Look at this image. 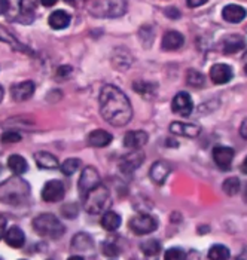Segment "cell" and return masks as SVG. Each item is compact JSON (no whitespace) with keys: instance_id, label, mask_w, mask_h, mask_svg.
<instances>
[{"instance_id":"8d00e7d4","label":"cell","mask_w":247,"mask_h":260,"mask_svg":"<svg viewBox=\"0 0 247 260\" xmlns=\"http://www.w3.org/2000/svg\"><path fill=\"white\" fill-rule=\"evenodd\" d=\"M70 73H72V67L70 66H61L58 70H57V76H70Z\"/></svg>"},{"instance_id":"d4e9b609","label":"cell","mask_w":247,"mask_h":260,"mask_svg":"<svg viewBox=\"0 0 247 260\" xmlns=\"http://www.w3.org/2000/svg\"><path fill=\"white\" fill-rule=\"evenodd\" d=\"M100 223H102L104 231H107V232H115V231L119 229V226H121V223H122V219H121V216H119L118 213H115V211H106V213H103V216H102Z\"/></svg>"},{"instance_id":"7a4b0ae2","label":"cell","mask_w":247,"mask_h":260,"mask_svg":"<svg viewBox=\"0 0 247 260\" xmlns=\"http://www.w3.org/2000/svg\"><path fill=\"white\" fill-rule=\"evenodd\" d=\"M30 195V186L18 177L2 183V201L9 205H22Z\"/></svg>"},{"instance_id":"4fadbf2b","label":"cell","mask_w":247,"mask_h":260,"mask_svg":"<svg viewBox=\"0 0 247 260\" xmlns=\"http://www.w3.org/2000/svg\"><path fill=\"white\" fill-rule=\"evenodd\" d=\"M35 82L32 80H24V82H18L11 88V95L15 101H25L28 100L33 94H35Z\"/></svg>"},{"instance_id":"5bb4252c","label":"cell","mask_w":247,"mask_h":260,"mask_svg":"<svg viewBox=\"0 0 247 260\" xmlns=\"http://www.w3.org/2000/svg\"><path fill=\"white\" fill-rule=\"evenodd\" d=\"M170 131L176 136L194 139L201 134V126H198L195 123H186V122H173L170 125Z\"/></svg>"},{"instance_id":"83f0119b","label":"cell","mask_w":247,"mask_h":260,"mask_svg":"<svg viewBox=\"0 0 247 260\" xmlns=\"http://www.w3.org/2000/svg\"><path fill=\"white\" fill-rule=\"evenodd\" d=\"M208 259L213 260H227L231 257V253L228 250V247L225 245H221V244H216L213 245L210 250H208Z\"/></svg>"},{"instance_id":"4316f807","label":"cell","mask_w":247,"mask_h":260,"mask_svg":"<svg viewBox=\"0 0 247 260\" xmlns=\"http://www.w3.org/2000/svg\"><path fill=\"white\" fill-rule=\"evenodd\" d=\"M8 167L9 170L15 174V176H22L24 173H27L28 170V164L20 155H11L8 159Z\"/></svg>"},{"instance_id":"8fae6325","label":"cell","mask_w":247,"mask_h":260,"mask_svg":"<svg viewBox=\"0 0 247 260\" xmlns=\"http://www.w3.org/2000/svg\"><path fill=\"white\" fill-rule=\"evenodd\" d=\"M64 193H66V189H64V184L60 180H51L48 181L43 189H42V200L45 202H60L64 198Z\"/></svg>"},{"instance_id":"52a82bcc","label":"cell","mask_w":247,"mask_h":260,"mask_svg":"<svg viewBox=\"0 0 247 260\" xmlns=\"http://www.w3.org/2000/svg\"><path fill=\"white\" fill-rule=\"evenodd\" d=\"M102 184V179L99 171L94 167H85L79 180V195L81 198H85L88 195V192H91L94 187Z\"/></svg>"},{"instance_id":"d6986e66","label":"cell","mask_w":247,"mask_h":260,"mask_svg":"<svg viewBox=\"0 0 247 260\" xmlns=\"http://www.w3.org/2000/svg\"><path fill=\"white\" fill-rule=\"evenodd\" d=\"M70 21H72L70 14H69L67 11H64V9H58V11H54V12L49 15L48 24H49V27L54 28V30H63V28H67V27H69Z\"/></svg>"},{"instance_id":"3957f363","label":"cell","mask_w":247,"mask_h":260,"mask_svg":"<svg viewBox=\"0 0 247 260\" xmlns=\"http://www.w3.org/2000/svg\"><path fill=\"white\" fill-rule=\"evenodd\" d=\"M33 229L38 235H41L43 238H52V240H60L66 232L64 224L58 220L57 216L51 213L39 214L33 220Z\"/></svg>"},{"instance_id":"9c48e42d","label":"cell","mask_w":247,"mask_h":260,"mask_svg":"<svg viewBox=\"0 0 247 260\" xmlns=\"http://www.w3.org/2000/svg\"><path fill=\"white\" fill-rule=\"evenodd\" d=\"M144 162V153L140 149H134L133 152H130L128 155L122 156L119 159V170L123 174L131 176L142 164Z\"/></svg>"},{"instance_id":"6da1fadb","label":"cell","mask_w":247,"mask_h":260,"mask_svg":"<svg viewBox=\"0 0 247 260\" xmlns=\"http://www.w3.org/2000/svg\"><path fill=\"white\" fill-rule=\"evenodd\" d=\"M100 113L112 126H125L133 118V107L119 88L106 85L100 91Z\"/></svg>"},{"instance_id":"9a60e30c","label":"cell","mask_w":247,"mask_h":260,"mask_svg":"<svg viewBox=\"0 0 247 260\" xmlns=\"http://www.w3.org/2000/svg\"><path fill=\"white\" fill-rule=\"evenodd\" d=\"M232 76H234L232 69L228 64H214L210 69V78L213 80V83H216V85L228 83L229 80L232 79Z\"/></svg>"},{"instance_id":"f35d334b","label":"cell","mask_w":247,"mask_h":260,"mask_svg":"<svg viewBox=\"0 0 247 260\" xmlns=\"http://www.w3.org/2000/svg\"><path fill=\"white\" fill-rule=\"evenodd\" d=\"M200 5H204L203 0H198V2H188V6L189 8H195V6H200Z\"/></svg>"},{"instance_id":"ab89813d","label":"cell","mask_w":247,"mask_h":260,"mask_svg":"<svg viewBox=\"0 0 247 260\" xmlns=\"http://www.w3.org/2000/svg\"><path fill=\"white\" fill-rule=\"evenodd\" d=\"M241 171H243L244 174H247V156L244 158V160H243V164H241Z\"/></svg>"},{"instance_id":"e575fe53","label":"cell","mask_w":247,"mask_h":260,"mask_svg":"<svg viewBox=\"0 0 247 260\" xmlns=\"http://www.w3.org/2000/svg\"><path fill=\"white\" fill-rule=\"evenodd\" d=\"M21 134L17 131H5L3 136H2V141L6 143V144H14V143H20L21 141Z\"/></svg>"},{"instance_id":"d590c367","label":"cell","mask_w":247,"mask_h":260,"mask_svg":"<svg viewBox=\"0 0 247 260\" xmlns=\"http://www.w3.org/2000/svg\"><path fill=\"white\" fill-rule=\"evenodd\" d=\"M165 15L170 17V18H173V20H176V18H180V11L176 9V8H168L165 11Z\"/></svg>"},{"instance_id":"e0dca14e","label":"cell","mask_w":247,"mask_h":260,"mask_svg":"<svg viewBox=\"0 0 247 260\" xmlns=\"http://www.w3.org/2000/svg\"><path fill=\"white\" fill-rule=\"evenodd\" d=\"M246 48V39L241 35H229L222 42V52L224 54H235Z\"/></svg>"},{"instance_id":"7c38bea8","label":"cell","mask_w":247,"mask_h":260,"mask_svg":"<svg viewBox=\"0 0 247 260\" xmlns=\"http://www.w3.org/2000/svg\"><path fill=\"white\" fill-rule=\"evenodd\" d=\"M234 155H235L234 149L227 147V146H218L213 149V159L221 170H227L228 171L231 168Z\"/></svg>"},{"instance_id":"f1b7e54d","label":"cell","mask_w":247,"mask_h":260,"mask_svg":"<svg viewBox=\"0 0 247 260\" xmlns=\"http://www.w3.org/2000/svg\"><path fill=\"white\" fill-rule=\"evenodd\" d=\"M82 167V160L76 159V158H70V159H66L60 165V170L64 176H73L79 168Z\"/></svg>"},{"instance_id":"7402d4cb","label":"cell","mask_w":247,"mask_h":260,"mask_svg":"<svg viewBox=\"0 0 247 260\" xmlns=\"http://www.w3.org/2000/svg\"><path fill=\"white\" fill-rule=\"evenodd\" d=\"M247 12L246 9L240 5H227L222 11V17L224 20L228 21V22H241V21L246 18Z\"/></svg>"},{"instance_id":"f546056e","label":"cell","mask_w":247,"mask_h":260,"mask_svg":"<svg viewBox=\"0 0 247 260\" xmlns=\"http://www.w3.org/2000/svg\"><path fill=\"white\" fill-rule=\"evenodd\" d=\"M140 250L146 256H157L161 251V244L157 240H146L140 244Z\"/></svg>"},{"instance_id":"603a6c76","label":"cell","mask_w":247,"mask_h":260,"mask_svg":"<svg viewBox=\"0 0 247 260\" xmlns=\"http://www.w3.org/2000/svg\"><path fill=\"white\" fill-rule=\"evenodd\" d=\"M133 89L137 94H140L142 97L150 100V99H155V95L158 92V85L153 82H147V80H136L133 83Z\"/></svg>"},{"instance_id":"30bf717a","label":"cell","mask_w":247,"mask_h":260,"mask_svg":"<svg viewBox=\"0 0 247 260\" xmlns=\"http://www.w3.org/2000/svg\"><path fill=\"white\" fill-rule=\"evenodd\" d=\"M171 110L173 113L179 115V116H189L194 110V101L191 99V95L188 92H177L174 95V99L171 101Z\"/></svg>"},{"instance_id":"4dcf8cb0","label":"cell","mask_w":247,"mask_h":260,"mask_svg":"<svg viewBox=\"0 0 247 260\" xmlns=\"http://www.w3.org/2000/svg\"><path fill=\"white\" fill-rule=\"evenodd\" d=\"M186 82H188V85H191L194 88H201V86H204V76L198 70L191 69L186 73Z\"/></svg>"},{"instance_id":"ac0fdd59","label":"cell","mask_w":247,"mask_h":260,"mask_svg":"<svg viewBox=\"0 0 247 260\" xmlns=\"http://www.w3.org/2000/svg\"><path fill=\"white\" fill-rule=\"evenodd\" d=\"M183 43H185V38L182 36V33L170 30L164 35L161 46L164 51H176V49H180Z\"/></svg>"},{"instance_id":"8992f818","label":"cell","mask_w":247,"mask_h":260,"mask_svg":"<svg viewBox=\"0 0 247 260\" xmlns=\"http://www.w3.org/2000/svg\"><path fill=\"white\" fill-rule=\"evenodd\" d=\"M128 226L136 235H147L157 231L158 220L150 214H137L130 220Z\"/></svg>"},{"instance_id":"1f68e13d","label":"cell","mask_w":247,"mask_h":260,"mask_svg":"<svg viewBox=\"0 0 247 260\" xmlns=\"http://www.w3.org/2000/svg\"><path fill=\"white\" fill-rule=\"evenodd\" d=\"M222 189H224V192H225L227 195L234 197V195H237L238 190H240V180H238L237 177H229V179H227V180L224 181Z\"/></svg>"},{"instance_id":"836d02e7","label":"cell","mask_w":247,"mask_h":260,"mask_svg":"<svg viewBox=\"0 0 247 260\" xmlns=\"http://www.w3.org/2000/svg\"><path fill=\"white\" fill-rule=\"evenodd\" d=\"M186 257H188V256H186V253L182 248L173 247V248H168V250L165 251V259L168 260H182L186 259Z\"/></svg>"},{"instance_id":"2e32d148","label":"cell","mask_w":247,"mask_h":260,"mask_svg":"<svg viewBox=\"0 0 247 260\" xmlns=\"http://www.w3.org/2000/svg\"><path fill=\"white\" fill-rule=\"evenodd\" d=\"M171 173V167L168 162L165 160H157L152 167H150V171H149V176L153 183L157 184H164L167 177L170 176Z\"/></svg>"},{"instance_id":"484cf974","label":"cell","mask_w":247,"mask_h":260,"mask_svg":"<svg viewBox=\"0 0 247 260\" xmlns=\"http://www.w3.org/2000/svg\"><path fill=\"white\" fill-rule=\"evenodd\" d=\"M35 160H36L38 167L43 168V170H57L60 167L58 159L54 155L48 153V152H38V153H35Z\"/></svg>"},{"instance_id":"d6a6232c","label":"cell","mask_w":247,"mask_h":260,"mask_svg":"<svg viewBox=\"0 0 247 260\" xmlns=\"http://www.w3.org/2000/svg\"><path fill=\"white\" fill-rule=\"evenodd\" d=\"M103 253L106 254V256H109V257H115V256H118V254L121 253V250H119V245L116 244L115 237H112V238H109L107 241H104Z\"/></svg>"},{"instance_id":"cb8c5ba5","label":"cell","mask_w":247,"mask_h":260,"mask_svg":"<svg viewBox=\"0 0 247 260\" xmlns=\"http://www.w3.org/2000/svg\"><path fill=\"white\" fill-rule=\"evenodd\" d=\"M112 140L113 137L104 129H96L88 136V144L92 147H106L112 143Z\"/></svg>"},{"instance_id":"44dd1931","label":"cell","mask_w":247,"mask_h":260,"mask_svg":"<svg viewBox=\"0 0 247 260\" xmlns=\"http://www.w3.org/2000/svg\"><path fill=\"white\" fill-rule=\"evenodd\" d=\"M147 134L144 133V131H130V133H127L125 134V137H123V146L127 147V149H140L142 146H144L146 143H147Z\"/></svg>"},{"instance_id":"74e56055","label":"cell","mask_w":247,"mask_h":260,"mask_svg":"<svg viewBox=\"0 0 247 260\" xmlns=\"http://www.w3.org/2000/svg\"><path fill=\"white\" fill-rule=\"evenodd\" d=\"M240 134H241L243 139H246L247 140V119L243 120V123H241V126H240Z\"/></svg>"},{"instance_id":"ffe728a7","label":"cell","mask_w":247,"mask_h":260,"mask_svg":"<svg viewBox=\"0 0 247 260\" xmlns=\"http://www.w3.org/2000/svg\"><path fill=\"white\" fill-rule=\"evenodd\" d=\"M3 240L5 242L9 245V247H14V248H21L25 242V235L22 232V229L18 226H12L9 228L5 234H3Z\"/></svg>"},{"instance_id":"5b68a950","label":"cell","mask_w":247,"mask_h":260,"mask_svg":"<svg viewBox=\"0 0 247 260\" xmlns=\"http://www.w3.org/2000/svg\"><path fill=\"white\" fill-rule=\"evenodd\" d=\"M127 11V3L125 2H97L91 5V14L96 17H107V18H115L121 17Z\"/></svg>"},{"instance_id":"ba28073f","label":"cell","mask_w":247,"mask_h":260,"mask_svg":"<svg viewBox=\"0 0 247 260\" xmlns=\"http://www.w3.org/2000/svg\"><path fill=\"white\" fill-rule=\"evenodd\" d=\"M70 245L75 253L81 254V257H92L94 256V241L85 232L76 234Z\"/></svg>"},{"instance_id":"60d3db41","label":"cell","mask_w":247,"mask_h":260,"mask_svg":"<svg viewBox=\"0 0 247 260\" xmlns=\"http://www.w3.org/2000/svg\"><path fill=\"white\" fill-rule=\"evenodd\" d=\"M244 72H246V75H247V64H246V67H244Z\"/></svg>"},{"instance_id":"277c9868","label":"cell","mask_w":247,"mask_h":260,"mask_svg":"<svg viewBox=\"0 0 247 260\" xmlns=\"http://www.w3.org/2000/svg\"><path fill=\"white\" fill-rule=\"evenodd\" d=\"M83 210L88 214H103L107 211V208L112 204L110 198V192L106 186H97L94 187L91 192H88V195L82 198Z\"/></svg>"}]
</instances>
